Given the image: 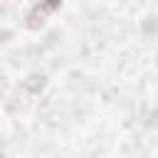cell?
<instances>
[{"instance_id": "6da1fadb", "label": "cell", "mask_w": 158, "mask_h": 158, "mask_svg": "<svg viewBox=\"0 0 158 158\" xmlns=\"http://www.w3.org/2000/svg\"><path fill=\"white\" fill-rule=\"evenodd\" d=\"M59 2H62V0H40V5H37L35 12H32V20H44L49 12H54V10L59 7Z\"/></svg>"}]
</instances>
